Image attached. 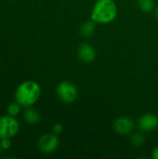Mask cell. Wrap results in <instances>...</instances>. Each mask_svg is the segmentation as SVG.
<instances>
[{"label":"cell","mask_w":158,"mask_h":159,"mask_svg":"<svg viewBox=\"0 0 158 159\" xmlns=\"http://www.w3.org/2000/svg\"><path fill=\"white\" fill-rule=\"evenodd\" d=\"M41 95V88L38 83L27 80L20 83L15 91V101L21 107L28 108L33 106Z\"/></svg>","instance_id":"6da1fadb"},{"label":"cell","mask_w":158,"mask_h":159,"mask_svg":"<svg viewBox=\"0 0 158 159\" xmlns=\"http://www.w3.org/2000/svg\"><path fill=\"white\" fill-rule=\"evenodd\" d=\"M117 16V7L114 0H97L93 6L90 18L99 24L112 22Z\"/></svg>","instance_id":"7a4b0ae2"},{"label":"cell","mask_w":158,"mask_h":159,"mask_svg":"<svg viewBox=\"0 0 158 159\" xmlns=\"http://www.w3.org/2000/svg\"><path fill=\"white\" fill-rule=\"evenodd\" d=\"M20 123L16 117L11 116H0V140L12 139L20 132Z\"/></svg>","instance_id":"3957f363"},{"label":"cell","mask_w":158,"mask_h":159,"mask_svg":"<svg viewBox=\"0 0 158 159\" xmlns=\"http://www.w3.org/2000/svg\"><path fill=\"white\" fill-rule=\"evenodd\" d=\"M56 93L58 98L65 103L74 102L78 95L77 88L74 84L69 81H62L59 83L56 89Z\"/></svg>","instance_id":"277c9868"},{"label":"cell","mask_w":158,"mask_h":159,"mask_svg":"<svg viewBox=\"0 0 158 159\" xmlns=\"http://www.w3.org/2000/svg\"><path fill=\"white\" fill-rule=\"evenodd\" d=\"M60 145V139L57 134L47 133L42 135L37 143L38 150L46 155H49L54 153Z\"/></svg>","instance_id":"5b68a950"},{"label":"cell","mask_w":158,"mask_h":159,"mask_svg":"<svg viewBox=\"0 0 158 159\" xmlns=\"http://www.w3.org/2000/svg\"><path fill=\"white\" fill-rule=\"evenodd\" d=\"M114 130L119 135H128L134 129V122L131 118L128 116H121L115 120Z\"/></svg>","instance_id":"8992f818"},{"label":"cell","mask_w":158,"mask_h":159,"mask_svg":"<svg viewBox=\"0 0 158 159\" xmlns=\"http://www.w3.org/2000/svg\"><path fill=\"white\" fill-rule=\"evenodd\" d=\"M95 48L88 43L81 44L77 48V56L79 60L86 63H90L96 59Z\"/></svg>","instance_id":"52a82bcc"},{"label":"cell","mask_w":158,"mask_h":159,"mask_svg":"<svg viewBox=\"0 0 158 159\" xmlns=\"http://www.w3.org/2000/svg\"><path fill=\"white\" fill-rule=\"evenodd\" d=\"M138 125L142 131H153L158 127V117L154 114H145L140 117Z\"/></svg>","instance_id":"ba28073f"},{"label":"cell","mask_w":158,"mask_h":159,"mask_svg":"<svg viewBox=\"0 0 158 159\" xmlns=\"http://www.w3.org/2000/svg\"><path fill=\"white\" fill-rule=\"evenodd\" d=\"M23 119L29 125H35L39 123L41 116H40V114L36 110L28 107L25 109L23 113Z\"/></svg>","instance_id":"9c48e42d"},{"label":"cell","mask_w":158,"mask_h":159,"mask_svg":"<svg viewBox=\"0 0 158 159\" xmlns=\"http://www.w3.org/2000/svg\"><path fill=\"white\" fill-rule=\"evenodd\" d=\"M95 30H96V22L91 20L85 21L81 25L80 34L85 37H89L95 33Z\"/></svg>","instance_id":"30bf717a"},{"label":"cell","mask_w":158,"mask_h":159,"mask_svg":"<svg viewBox=\"0 0 158 159\" xmlns=\"http://www.w3.org/2000/svg\"><path fill=\"white\" fill-rule=\"evenodd\" d=\"M139 8L145 13H149L155 9V1L154 0H137Z\"/></svg>","instance_id":"8fae6325"},{"label":"cell","mask_w":158,"mask_h":159,"mask_svg":"<svg viewBox=\"0 0 158 159\" xmlns=\"http://www.w3.org/2000/svg\"><path fill=\"white\" fill-rule=\"evenodd\" d=\"M20 110H21V105L15 101V102H12V103H10L7 106V114L8 116H11L16 117L20 113Z\"/></svg>","instance_id":"7c38bea8"},{"label":"cell","mask_w":158,"mask_h":159,"mask_svg":"<svg viewBox=\"0 0 158 159\" xmlns=\"http://www.w3.org/2000/svg\"><path fill=\"white\" fill-rule=\"evenodd\" d=\"M144 136L140 133V132H136L131 136V143L135 145V146H142L144 143Z\"/></svg>","instance_id":"4fadbf2b"},{"label":"cell","mask_w":158,"mask_h":159,"mask_svg":"<svg viewBox=\"0 0 158 159\" xmlns=\"http://www.w3.org/2000/svg\"><path fill=\"white\" fill-rule=\"evenodd\" d=\"M11 139L6 138V139H1L0 140V146L2 147L3 150H8L11 147Z\"/></svg>","instance_id":"5bb4252c"},{"label":"cell","mask_w":158,"mask_h":159,"mask_svg":"<svg viewBox=\"0 0 158 159\" xmlns=\"http://www.w3.org/2000/svg\"><path fill=\"white\" fill-rule=\"evenodd\" d=\"M62 129H63L62 126H61V124H59V123H57V124H55V125L53 126V132H54L55 134H57V135L61 134V133L62 132Z\"/></svg>","instance_id":"9a60e30c"},{"label":"cell","mask_w":158,"mask_h":159,"mask_svg":"<svg viewBox=\"0 0 158 159\" xmlns=\"http://www.w3.org/2000/svg\"><path fill=\"white\" fill-rule=\"evenodd\" d=\"M152 157H153V158L154 159H158V146H156V147L154 149Z\"/></svg>","instance_id":"2e32d148"},{"label":"cell","mask_w":158,"mask_h":159,"mask_svg":"<svg viewBox=\"0 0 158 159\" xmlns=\"http://www.w3.org/2000/svg\"><path fill=\"white\" fill-rule=\"evenodd\" d=\"M155 14H156V16L157 17V19H158V7L155 9Z\"/></svg>","instance_id":"e0dca14e"},{"label":"cell","mask_w":158,"mask_h":159,"mask_svg":"<svg viewBox=\"0 0 158 159\" xmlns=\"http://www.w3.org/2000/svg\"><path fill=\"white\" fill-rule=\"evenodd\" d=\"M2 151H3V149H2V147L0 146V155H1V153H2Z\"/></svg>","instance_id":"ac0fdd59"}]
</instances>
